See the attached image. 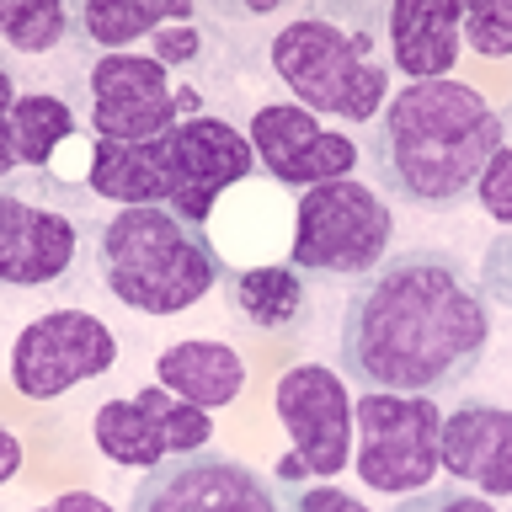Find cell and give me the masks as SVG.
<instances>
[{
  "label": "cell",
  "mask_w": 512,
  "mask_h": 512,
  "mask_svg": "<svg viewBox=\"0 0 512 512\" xmlns=\"http://www.w3.org/2000/svg\"><path fill=\"white\" fill-rule=\"evenodd\" d=\"M502 112L464 80H411L400 86L368 128V166L384 192L411 208H454L480 187Z\"/></svg>",
  "instance_id": "cell-2"
},
{
  "label": "cell",
  "mask_w": 512,
  "mask_h": 512,
  "mask_svg": "<svg viewBox=\"0 0 512 512\" xmlns=\"http://www.w3.org/2000/svg\"><path fill=\"white\" fill-rule=\"evenodd\" d=\"M475 203L486 208L496 224H507V230H512V107L502 112V144H496L491 166H486V176H480Z\"/></svg>",
  "instance_id": "cell-23"
},
{
  "label": "cell",
  "mask_w": 512,
  "mask_h": 512,
  "mask_svg": "<svg viewBox=\"0 0 512 512\" xmlns=\"http://www.w3.org/2000/svg\"><path fill=\"white\" fill-rule=\"evenodd\" d=\"M395 240V219L384 198L358 176L347 182H326L299 192V214H294V262L304 278H368Z\"/></svg>",
  "instance_id": "cell-5"
},
{
  "label": "cell",
  "mask_w": 512,
  "mask_h": 512,
  "mask_svg": "<svg viewBox=\"0 0 512 512\" xmlns=\"http://www.w3.org/2000/svg\"><path fill=\"white\" fill-rule=\"evenodd\" d=\"M32 512H118V507H107L102 496H91V491H64L48 507H32Z\"/></svg>",
  "instance_id": "cell-28"
},
{
  "label": "cell",
  "mask_w": 512,
  "mask_h": 512,
  "mask_svg": "<svg viewBox=\"0 0 512 512\" xmlns=\"http://www.w3.org/2000/svg\"><path fill=\"white\" fill-rule=\"evenodd\" d=\"M91 192L118 208H155L166 203V166L160 144H118L96 139L91 150Z\"/></svg>",
  "instance_id": "cell-20"
},
{
  "label": "cell",
  "mask_w": 512,
  "mask_h": 512,
  "mask_svg": "<svg viewBox=\"0 0 512 512\" xmlns=\"http://www.w3.org/2000/svg\"><path fill=\"white\" fill-rule=\"evenodd\" d=\"M160 166H166V208L208 230L214 203L246 176H256V144L235 123L198 112V118H182L160 139Z\"/></svg>",
  "instance_id": "cell-10"
},
{
  "label": "cell",
  "mask_w": 512,
  "mask_h": 512,
  "mask_svg": "<svg viewBox=\"0 0 512 512\" xmlns=\"http://www.w3.org/2000/svg\"><path fill=\"white\" fill-rule=\"evenodd\" d=\"M342 374L363 390L454 395L491 347L486 288L448 251H395L342 304Z\"/></svg>",
  "instance_id": "cell-1"
},
{
  "label": "cell",
  "mask_w": 512,
  "mask_h": 512,
  "mask_svg": "<svg viewBox=\"0 0 512 512\" xmlns=\"http://www.w3.org/2000/svg\"><path fill=\"white\" fill-rule=\"evenodd\" d=\"M96 448L112 459V464H128V470H155L166 459H182V454H198L214 438V422H208L203 406L171 395L166 384H144L139 395L128 400H107L96 411Z\"/></svg>",
  "instance_id": "cell-11"
},
{
  "label": "cell",
  "mask_w": 512,
  "mask_h": 512,
  "mask_svg": "<svg viewBox=\"0 0 512 512\" xmlns=\"http://www.w3.org/2000/svg\"><path fill=\"white\" fill-rule=\"evenodd\" d=\"M464 48V6L395 0L390 6V59L411 80H448Z\"/></svg>",
  "instance_id": "cell-17"
},
{
  "label": "cell",
  "mask_w": 512,
  "mask_h": 512,
  "mask_svg": "<svg viewBox=\"0 0 512 512\" xmlns=\"http://www.w3.org/2000/svg\"><path fill=\"white\" fill-rule=\"evenodd\" d=\"M251 144H256V166L283 187H326V182H347L358 171V144L347 134H336L304 112L299 102H267L251 118Z\"/></svg>",
  "instance_id": "cell-14"
},
{
  "label": "cell",
  "mask_w": 512,
  "mask_h": 512,
  "mask_svg": "<svg viewBox=\"0 0 512 512\" xmlns=\"http://www.w3.org/2000/svg\"><path fill=\"white\" fill-rule=\"evenodd\" d=\"M155 59L160 64H166V70H171V64H198L203 59V38H198V32H192V27H166V32H155Z\"/></svg>",
  "instance_id": "cell-27"
},
{
  "label": "cell",
  "mask_w": 512,
  "mask_h": 512,
  "mask_svg": "<svg viewBox=\"0 0 512 512\" xmlns=\"http://www.w3.org/2000/svg\"><path fill=\"white\" fill-rule=\"evenodd\" d=\"M91 134L118 144H160L182 123V112L198 118L203 96L176 91L171 70L155 54H96L91 59Z\"/></svg>",
  "instance_id": "cell-9"
},
{
  "label": "cell",
  "mask_w": 512,
  "mask_h": 512,
  "mask_svg": "<svg viewBox=\"0 0 512 512\" xmlns=\"http://www.w3.org/2000/svg\"><path fill=\"white\" fill-rule=\"evenodd\" d=\"M272 70L310 112L374 123L390 91V6L326 0L294 16L267 48Z\"/></svg>",
  "instance_id": "cell-3"
},
{
  "label": "cell",
  "mask_w": 512,
  "mask_h": 512,
  "mask_svg": "<svg viewBox=\"0 0 512 512\" xmlns=\"http://www.w3.org/2000/svg\"><path fill=\"white\" fill-rule=\"evenodd\" d=\"M464 38L475 54L507 59L512 54V6H464Z\"/></svg>",
  "instance_id": "cell-24"
},
{
  "label": "cell",
  "mask_w": 512,
  "mask_h": 512,
  "mask_svg": "<svg viewBox=\"0 0 512 512\" xmlns=\"http://www.w3.org/2000/svg\"><path fill=\"white\" fill-rule=\"evenodd\" d=\"M395 512H496L480 491L470 486H459V480H432L427 491H411V496H400V507Z\"/></svg>",
  "instance_id": "cell-25"
},
{
  "label": "cell",
  "mask_w": 512,
  "mask_h": 512,
  "mask_svg": "<svg viewBox=\"0 0 512 512\" xmlns=\"http://www.w3.org/2000/svg\"><path fill=\"white\" fill-rule=\"evenodd\" d=\"M128 512H283V502L278 480L219 454V448H198V454L144 470L128 496Z\"/></svg>",
  "instance_id": "cell-12"
},
{
  "label": "cell",
  "mask_w": 512,
  "mask_h": 512,
  "mask_svg": "<svg viewBox=\"0 0 512 512\" xmlns=\"http://www.w3.org/2000/svg\"><path fill=\"white\" fill-rule=\"evenodd\" d=\"M283 512H368L358 496L336 491V486H278Z\"/></svg>",
  "instance_id": "cell-26"
},
{
  "label": "cell",
  "mask_w": 512,
  "mask_h": 512,
  "mask_svg": "<svg viewBox=\"0 0 512 512\" xmlns=\"http://www.w3.org/2000/svg\"><path fill=\"white\" fill-rule=\"evenodd\" d=\"M91 150L96 134H80V118L54 91L11 96L6 112V187L32 182L48 203L80 208L91 203Z\"/></svg>",
  "instance_id": "cell-7"
},
{
  "label": "cell",
  "mask_w": 512,
  "mask_h": 512,
  "mask_svg": "<svg viewBox=\"0 0 512 512\" xmlns=\"http://www.w3.org/2000/svg\"><path fill=\"white\" fill-rule=\"evenodd\" d=\"M155 374L171 395L192 400L203 411H219L246 390V363L230 342H203V336H187V342H171L155 358Z\"/></svg>",
  "instance_id": "cell-18"
},
{
  "label": "cell",
  "mask_w": 512,
  "mask_h": 512,
  "mask_svg": "<svg viewBox=\"0 0 512 512\" xmlns=\"http://www.w3.org/2000/svg\"><path fill=\"white\" fill-rule=\"evenodd\" d=\"M272 406H278V422L294 438V454L278 459V486H304V480H331L347 470L352 459V395L336 368L326 363H299L288 368L272 390Z\"/></svg>",
  "instance_id": "cell-8"
},
{
  "label": "cell",
  "mask_w": 512,
  "mask_h": 512,
  "mask_svg": "<svg viewBox=\"0 0 512 512\" xmlns=\"http://www.w3.org/2000/svg\"><path fill=\"white\" fill-rule=\"evenodd\" d=\"M75 27V11L59 6V0H38V6H11L0 16V32H6V43L16 54H48V48H59L70 38Z\"/></svg>",
  "instance_id": "cell-22"
},
{
  "label": "cell",
  "mask_w": 512,
  "mask_h": 512,
  "mask_svg": "<svg viewBox=\"0 0 512 512\" xmlns=\"http://www.w3.org/2000/svg\"><path fill=\"white\" fill-rule=\"evenodd\" d=\"M118 363V336L86 310H54L22 326L11 347V384L27 400H54Z\"/></svg>",
  "instance_id": "cell-13"
},
{
  "label": "cell",
  "mask_w": 512,
  "mask_h": 512,
  "mask_svg": "<svg viewBox=\"0 0 512 512\" xmlns=\"http://www.w3.org/2000/svg\"><path fill=\"white\" fill-rule=\"evenodd\" d=\"M358 416V480L368 491L411 496L427 491L443 470V411L427 395L363 390L352 400Z\"/></svg>",
  "instance_id": "cell-6"
},
{
  "label": "cell",
  "mask_w": 512,
  "mask_h": 512,
  "mask_svg": "<svg viewBox=\"0 0 512 512\" xmlns=\"http://www.w3.org/2000/svg\"><path fill=\"white\" fill-rule=\"evenodd\" d=\"M230 299L256 331H288L310 310V288L294 262H256L246 272H230Z\"/></svg>",
  "instance_id": "cell-21"
},
{
  "label": "cell",
  "mask_w": 512,
  "mask_h": 512,
  "mask_svg": "<svg viewBox=\"0 0 512 512\" xmlns=\"http://www.w3.org/2000/svg\"><path fill=\"white\" fill-rule=\"evenodd\" d=\"M16 464H22V448H16V438H6V475H16Z\"/></svg>",
  "instance_id": "cell-29"
},
{
  "label": "cell",
  "mask_w": 512,
  "mask_h": 512,
  "mask_svg": "<svg viewBox=\"0 0 512 512\" xmlns=\"http://www.w3.org/2000/svg\"><path fill=\"white\" fill-rule=\"evenodd\" d=\"M443 470L480 496H512V411L464 400L443 416Z\"/></svg>",
  "instance_id": "cell-16"
},
{
  "label": "cell",
  "mask_w": 512,
  "mask_h": 512,
  "mask_svg": "<svg viewBox=\"0 0 512 512\" xmlns=\"http://www.w3.org/2000/svg\"><path fill=\"white\" fill-rule=\"evenodd\" d=\"M91 262L107 294L139 315H182L214 294L219 278H230L208 230L171 214L166 203L118 208L91 224Z\"/></svg>",
  "instance_id": "cell-4"
},
{
  "label": "cell",
  "mask_w": 512,
  "mask_h": 512,
  "mask_svg": "<svg viewBox=\"0 0 512 512\" xmlns=\"http://www.w3.org/2000/svg\"><path fill=\"white\" fill-rule=\"evenodd\" d=\"M80 230L59 208H32L22 192H0V278L11 288H43L59 283L75 267Z\"/></svg>",
  "instance_id": "cell-15"
},
{
  "label": "cell",
  "mask_w": 512,
  "mask_h": 512,
  "mask_svg": "<svg viewBox=\"0 0 512 512\" xmlns=\"http://www.w3.org/2000/svg\"><path fill=\"white\" fill-rule=\"evenodd\" d=\"M187 0H80L75 6V32L80 43H96L102 54H123V43L155 38L171 22H192Z\"/></svg>",
  "instance_id": "cell-19"
}]
</instances>
